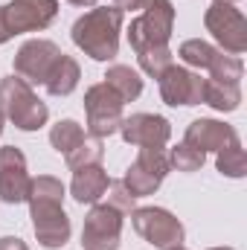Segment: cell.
<instances>
[{
  "mask_svg": "<svg viewBox=\"0 0 247 250\" xmlns=\"http://www.w3.org/2000/svg\"><path fill=\"white\" fill-rule=\"evenodd\" d=\"M84 137H87L84 128L76 123V120H59V123L50 128V146H53L59 154H67L70 148H76Z\"/></svg>",
  "mask_w": 247,
  "mask_h": 250,
  "instance_id": "7402d4cb",
  "label": "cell"
},
{
  "mask_svg": "<svg viewBox=\"0 0 247 250\" xmlns=\"http://www.w3.org/2000/svg\"><path fill=\"white\" fill-rule=\"evenodd\" d=\"M67 3H70V6H79V9H93L99 0H67Z\"/></svg>",
  "mask_w": 247,
  "mask_h": 250,
  "instance_id": "f546056e",
  "label": "cell"
},
{
  "mask_svg": "<svg viewBox=\"0 0 247 250\" xmlns=\"http://www.w3.org/2000/svg\"><path fill=\"white\" fill-rule=\"evenodd\" d=\"M169 250H186V248H184V245H181V248H169Z\"/></svg>",
  "mask_w": 247,
  "mask_h": 250,
  "instance_id": "836d02e7",
  "label": "cell"
},
{
  "mask_svg": "<svg viewBox=\"0 0 247 250\" xmlns=\"http://www.w3.org/2000/svg\"><path fill=\"white\" fill-rule=\"evenodd\" d=\"M79 79H82L79 62H76L73 56L62 53V59L56 62L53 73L47 76L44 87H47V93H50V96H70V93H73V90L79 87Z\"/></svg>",
  "mask_w": 247,
  "mask_h": 250,
  "instance_id": "ac0fdd59",
  "label": "cell"
},
{
  "mask_svg": "<svg viewBox=\"0 0 247 250\" xmlns=\"http://www.w3.org/2000/svg\"><path fill=\"white\" fill-rule=\"evenodd\" d=\"M209 250H233V248H209Z\"/></svg>",
  "mask_w": 247,
  "mask_h": 250,
  "instance_id": "d6a6232c",
  "label": "cell"
},
{
  "mask_svg": "<svg viewBox=\"0 0 247 250\" xmlns=\"http://www.w3.org/2000/svg\"><path fill=\"white\" fill-rule=\"evenodd\" d=\"M178 56L181 62L189 64V67H198V70H206L209 79L215 82H233L239 84L242 76H245V64L239 56H227L224 50L201 41V38H189L178 47Z\"/></svg>",
  "mask_w": 247,
  "mask_h": 250,
  "instance_id": "8992f818",
  "label": "cell"
},
{
  "mask_svg": "<svg viewBox=\"0 0 247 250\" xmlns=\"http://www.w3.org/2000/svg\"><path fill=\"white\" fill-rule=\"evenodd\" d=\"M3 123H6V117H3V111H0V134H3Z\"/></svg>",
  "mask_w": 247,
  "mask_h": 250,
  "instance_id": "4dcf8cb0",
  "label": "cell"
},
{
  "mask_svg": "<svg viewBox=\"0 0 247 250\" xmlns=\"http://www.w3.org/2000/svg\"><path fill=\"white\" fill-rule=\"evenodd\" d=\"M140 6H143V0H114V9H120V12H140Z\"/></svg>",
  "mask_w": 247,
  "mask_h": 250,
  "instance_id": "83f0119b",
  "label": "cell"
},
{
  "mask_svg": "<svg viewBox=\"0 0 247 250\" xmlns=\"http://www.w3.org/2000/svg\"><path fill=\"white\" fill-rule=\"evenodd\" d=\"M0 111H3V117L9 123H15V128H21V131H38L50 120L47 105L15 73L0 79Z\"/></svg>",
  "mask_w": 247,
  "mask_h": 250,
  "instance_id": "3957f363",
  "label": "cell"
},
{
  "mask_svg": "<svg viewBox=\"0 0 247 250\" xmlns=\"http://www.w3.org/2000/svg\"><path fill=\"white\" fill-rule=\"evenodd\" d=\"M131 224H134V230L143 242H148L151 248L160 250L181 248L186 239L181 218L175 212L163 209V207H137V209H131Z\"/></svg>",
  "mask_w": 247,
  "mask_h": 250,
  "instance_id": "5b68a950",
  "label": "cell"
},
{
  "mask_svg": "<svg viewBox=\"0 0 247 250\" xmlns=\"http://www.w3.org/2000/svg\"><path fill=\"white\" fill-rule=\"evenodd\" d=\"M137 62H140V67H143V73H148V76L157 79L166 67L175 64V53H172L169 44H166V47H148V50L137 53Z\"/></svg>",
  "mask_w": 247,
  "mask_h": 250,
  "instance_id": "cb8c5ba5",
  "label": "cell"
},
{
  "mask_svg": "<svg viewBox=\"0 0 247 250\" xmlns=\"http://www.w3.org/2000/svg\"><path fill=\"white\" fill-rule=\"evenodd\" d=\"M169 169L172 166H169V157H166L163 148H140L137 160L125 172L123 184L134 198H145V195H154L160 189Z\"/></svg>",
  "mask_w": 247,
  "mask_h": 250,
  "instance_id": "30bf717a",
  "label": "cell"
},
{
  "mask_svg": "<svg viewBox=\"0 0 247 250\" xmlns=\"http://www.w3.org/2000/svg\"><path fill=\"white\" fill-rule=\"evenodd\" d=\"M204 105L230 114L242 105V87L233 82H215V79H204Z\"/></svg>",
  "mask_w": 247,
  "mask_h": 250,
  "instance_id": "ffe728a7",
  "label": "cell"
},
{
  "mask_svg": "<svg viewBox=\"0 0 247 250\" xmlns=\"http://www.w3.org/2000/svg\"><path fill=\"white\" fill-rule=\"evenodd\" d=\"M215 166H218V172H221L224 178H245L247 175V157H245L242 143H233L230 148L218 151Z\"/></svg>",
  "mask_w": 247,
  "mask_h": 250,
  "instance_id": "603a6c76",
  "label": "cell"
},
{
  "mask_svg": "<svg viewBox=\"0 0 247 250\" xmlns=\"http://www.w3.org/2000/svg\"><path fill=\"white\" fill-rule=\"evenodd\" d=\"M212 3H239V0H212Z\"/></svg>",
  "mask_w": 247,
  "mask_h": 250,
  "instance_id": "1f68e13d",
  "label": "cell"
},
{
  "mask_svg": "<svg viewBox=\"0 0 247 250\" xmlns=\"http://www.w3.org/2000/svg\"><path fill=\"white\" fill-rule=\"evenodd\" d=\"M0 250H29V248L18 236H0Z\"/></svg>",
  "mask_w": 247,
  "mask_h": 250,
  "instance_id": "4316f807",
  "label": "cell"
},
{
  "mask_svg": "<svg viewBox=\"0 0 247 250\" xmlns=\"http://www.w3.org/2000/svg\"><path fill=\"white\" fill-rule=\"evenodd\" d=\"M3 12H6V26L12 35L41 32L56 21L59 0H12L9 6H3Z\"/></svg>",
  "mask_w": 247,
  "mask_h": 250,
  "instance_id": "7c38bea8",
  "label": "cell"
},
{
  "mask_svg": "<svg viewBox=\"0 0 247 250\" xmlns=\"http://www.w3.org/2000/svg\"><path fill=\"white\" fill-rule=\"evenodd\" d=\"M108 189H111V195H108V204H111V207H117L120 212H131V209H137V207H134L137 198L125 189L123 181H111V187Z\"/></svg>",
  "mask_w": 247,
  "mask_h": 250,
  "instance_id": "484cf974",
  "label": "cell"
},
{
  "mask_svg": "<svg viewBox=\"0 0 247 250\" xmlns=\"http://www.w3.org/2000/svg\"><path fill=\"white\" fill-rule=\"evenodd\" d=\"M59 59H62V47L59 44H53L47 38H29L15 53V76H21L29 87L32 84H44Z\"/></svg>",
  "mask_w": 247,
  "mask_h": 250,
  "instance_id": "8fae6325",
  "label": "cell"
},
{
  "mask_svg": "<svg viewBox=\"0 0 247 250\" xmlns=\"http://www.w3.org/2000/svg\"><path fill=\"white\" fill-rule=\"evenodd\" d=\"M204 26L227 56H242L247 50V18L236 3H212L204 12Z\"/></svg>",
  "mask_w": 247,
  "mask_h": 250,
  "instance_id": "ba28073f",
  "label": "cell"
},
{
  "mask_svg": "<svg viewBox=\"0 0 247 250\" xmlns=\"http://www.w3.org/2000/svg\"><path fill=\"white\" fill-rule=\"evenodd\" d=\"M120 134L128 146L137 148H163L172 137V123L160 114H131L120 125Z\"/></svg>",
  "mask_w": 247,
  "mask_h": 250,
  "instance_id": "5bb4252c",
  "label": "cell"
},
{
  "mask_svg": "<svg viewBox=\"0 0 247 250\" xmlns=\"http://www.w3.org/2000/svg\"><path fill=\"white\" fill-rule=\"evenodd\" d=\"M12 38V32H9V26H6V12H3V6H0V44H6Z\"/></svg>",
  "mask_w": 247,
  "mask_h": 250,
  "instance_id": "f1b7e54d",
  "label": "cell"
},
{
  "mask_svg": "<svg viewBox=\"0 0 247 250\" xmlns=\"http://www.w3.org/2000/svg\"><path fill=\"white\" fill-rule=\"evenodd\" d=\"M125 102L105 84H90L84 90V117H87V134L96 140H105L111 134L120 131L125 114H123Z\"/></svg>",
  "mask_w": 247,
  "mask_h": 250,
  "instance_id": "52a82bcc",
  "label": "cell"
},
{
  "mask_svg": "<svg viewBox=\"0 0 247 250\" xmlns=\"http://www.w3.org/2000/svg\"><path fill=\"white\" fill-rule=\"evenodd\" d=\"M169 166L172 169H178V172H186V175H192V172H198L201 166H204V160H206V154L204 151H198V148H192L189 143H181V146H175L169 154Z\"/></svg>",
  "mask_w": 247,
  "mask_h": 250,
  "instance_id": "d4e9b609",
  "label": "cell"
},
{
  "mask_svg": "<svg viewBox=\"0 0 247 250\" xmlns=\"http://www.w3.org/2000/svg\"><path fill=\"white\" fill-rule=\"evenodd\" d=\"M29 172H26V157L15 146L0 148V198L6 204H23L29 192Z\"/></svg>",
  "mask_w": 247,
  "mask_h": 250,
  "instance_id": "9a60e30c",
  "label": "cell"
},
{
  "mask_svg": "<svg viewBox=\"0 0 247 250\" xmlns=\"http://www.w3.org/2000/svg\"><path fill=\"white\" fill-rule=\"evenodd\" d=\"M105 84H108L123 102H134V99H140V93H143V79H140V73H137L134 67H128V64H111L108 73H105Z\"/></svg>",
  "mask_w": 247,
  "mask_h": 250,
  "instance_id": "d6986e66",
  "label": "cell"
},
{
  "mask_svg": "<svg viewBox=\"0 0 247 250\" xmlns=\"http://www.w3.org/2000/svg\"><path fill=\"white\" fill-rule=\"evenodd\" d=\"M64 184L53 175H38L29 181L26 204H29V218L38 245L47 250H59L70 242L73 224L70 215L64 212Z\"/></svg>",
  "mask_w": 247,
  "mask_h": 250,
  "instance_id": "6da1fadb",
  "label": "cell"
},
{
  "mask_svg": "<svg viewBox=\"0 0 247 250\" xmlns=\"http://www.w3.org/2000/svg\"><path fill=\"white\" fill-rule=\"evenodd\" d=\"M102 157H105V146H102V140H96V137H84L76 148H70V151L64 154V160H67V166H70L73 172L82 169V166L102 163Z\"/></svg>",
  "mask_w": 247,
  "mask_h": 250,
  "instance_id": "44dd1931",
  "label": "cell"
},
{
  "mask_svg": "<svg viewBox=\"0 0 247 250\" xmlns=\"http://www.w3.org/2000/svg\"><path fill=\"white\" fill-rule=\"evenodd\" d=\"M123 18H125V12L114 9V6H96V9L84 12L73 23L70 38L93 62H114L117 53H120Z\"/></svg>",
  "mask_w": 247,
  "mask_h": 250,
  "instance_id": "7a4b0ae2",
  "label": "cell"
},
{
  "mask_svg": "<svg viewBox=\"0 0 247 250\" xmlns=\"http://www.w3.org/2000/svg\"><path fill=\"white\" fill-rule=\"evenodd\" d=\"M123 215L111 204H93L84 215L82 227V248L84 250H120L123 239Z\"/></svg>",
  "mask_w": 247,
  "mask_h": 250,
  "instance_id": "9c48e42d",
  "label": "cell"
},
{
  "mask_svg": "<svg viewBox=\"0 0 247 250\" xmlns=\"http://www.w3.org/2000/svg\"><path fill=\"white\" fill-rule=\"evenodd\" d=\"M111 187V178L108 172L102 169V163H93V166H82L73 172V181H70V195L79 201V204H99L105 198V192Z\"/></svg>",
  "mask_w": 247,
  "mask_h": 250,
  "instance_id": "e0dca14e",
  "label": "cell"
},
{
  "mask_svg": "<svg viewBox=\"0 0 247 250\" xmlns=\"http://www.w3.org/2000/svg\"><path fill=\"white\" fill-rule=\"evenodd\" d=\"M175 32V6L172 0H143L140 18L128 26V44L134 53L148 47H166Z\"/></svg>",
  "mask_w": 247,
  "mask_h": 250,
  "instance_id": "277c9868",
  "label": "cell"
},
{
  "mask_svg": "<svg viewBox=\"0 0 247 250\" xmlns=\"http://www.w3.org/2000/svg\"><path fill=\"white\" fill-rule=\"evenodd\" d=\"M157 82H160V99L172 108L204 102V79H201V73H192L189 67L172 64L157 76Z\"/></svg>",
  "mask_w": 247,
  "mask_h": 250,
  "instance_id": "4fadbf2b",
  "label": "cell"
},
{
  "mask_svg": "<svg viewBox=\"0 0 247 250\" xmlns=\"http://www.w3.org/2000/svg\"><path fill=\"white\" fill-rule=\"evenodd\" d=\"M184 143H189L192 148H198V151H224V148H230L233 143H242L239 140V131L233 128V125L227 123H218V120H195V123H189L186 128V137Z\"/></svg>",
  "mask_w": 247,
  "mask_h": 250,
  "instance_id": "2e32d148",
  "label": "cell"
}]
</instances>
